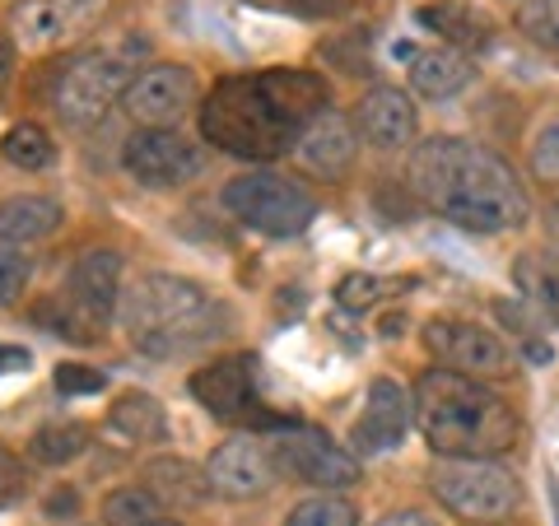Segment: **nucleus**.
<instances>
[{
  "label": "nucleus",
  "mask_w": 559,
  "mask_h": 526,
  "mask_svg": "<svg viewBox=\"0 0 559 526\" xmlns=\"http://www.w3.org/2000/svg\"><path fill=\"white\" fill-rule=\"evenodd\" d=\"M108 0H20L14 5V38L24 47H57L90 28Z\"/></svg>",
  "instance_id": "16"
},
{
  "label": "nucleus",
  "mask_w": 559,
  "mask_h": 526,
  "mask_svg": "<svg viewBox=\"0 0 559 526\" xmlns=\"http://www.w3.org/2000/svg\"><path fill=\"white\" fill-rule=\"evenodd\" d=\"M10 80H14V43L0 38V98L10 94Z\"/></svg>",
  "instance_id": "36"
},
{
  "label": "nucleus",
  "mask_w": 559,
  "mask_h": 526,
  "mask_svg": "<svg viewBox=\"0 0 559 526\" xmlns=\"http://www.w3.org/2000/svg\"><path fill=\"white\" fill-rule=\"evenodd\" d=\"M355 131L369 140L373 150H406L419 131L411 94L396 89V84H373V89L355 103Z\"/></svg>",
  "instance_id": "17"
},
{
  "label": "nucleus",
  "mask_w": 559,
  "mask_h": 526,
  "mask_svg": "<svg viewBox=\"0 0 559 526\" xmlns=\"http://www.w3.org/2000/svg\"><path fill=\"white\" fill-rule=\"evenodd\" d=\"M271 462L275 470H285L289 480H299L308 489H349L359 480L355 452H345L326 429L312 425H275L271 438Z\"/></svg>",
  "instance_id": "11"
},
{
  "label": "nucleus",
  "mask_w": 559,
  "mask_h": 526,
  "mask_svg": "<svg viewBox=\"0 0 559 526\" xmlns=\"http://www.w3.org/2000/svg\"><path fill=\"white\" fill-rule=\"evenodd\" d=\"M224 210L261 238H299L312 219H318V201L312 191L275 168H252L224 187Z\"/></svg>",
  "instance_id": "6"
},
{
  "label": "nucleus",
  "mask_w": 559,
  "mask_h": 526,
  "mask_svg": "<svg viewBox=\"0 0 559 526\" xmlns=\"http://www.w3.org/2000/svg\"><path fill=\"white\" fill-rule=\"evenodd\" d=\"M145 485L154 489V494H159V503H178V507H197V503H205V494H210L205 470H197V466L182 462V457H159V462H150Z\"/></svg>",
  "instance_id": "24"
},
{
  "label": "nucleus",
  "mask_w": 559,
  "mask_h": 526,
  "mask_svg": "<svg viewBox=\"0 0 559 526\" xmlns=\"http://www.w3.org/2000/svg\"><path fill=\"white\" fill-rule=\"evenodd\" d=\"M121 168L150 191H178L205 172V154L197 140H187L178 127L173 131H135L121 150Z\"/></svg>",
  "instance_id": "12"
},
{
  "label": "nucleus",
  "mask_w": 559,
  "mask_h": 526,
  "mask_svg": "<svg viewBox=\"0 0 559 526\" xmlns=\"http://www.w3.org/2000/svg\"><path fill=\"white\" fill-rule=\"evenodd\" d=\"M411 419H415V401L406 396V387L396 378H373L369 396H364V415L355 419V433H349V452L355 457L392 452L411 433Z\"/></svg>",
  "instance_id": "15"
},
{
  "label": "nucleus",
  "mask_w": 559,
  "mask_h": 526,
  "mask_svg": "<svg viewBox=\"0 0 559 526\" xmlns=\"http://www.w3.org/2000/svg\"><path fill=\"white\" fill-rule=\"evenodd\" d=\"M285 526H359V507L341 494H312L289 507Z\"/></svg>",
  "instance_id": "28"
},
{
  "label": "nucleus",
  "mask_w": 559,
  "mask_h": 526,
  "mask_svg": "<svg viewBox=\"0 0 559 526\" xmlns=\"http://www.w3.org/2000/svg\"><path fill=\"white\" fill-rule=\"evenodd\" d=\"M51 382H57L61 396H94L103 392V378L98 368H84V363H57V373H51Z\"/></svg>",
  "instance_id": "33"
},
{
  "label": "nucleus",
  "mask_w": 559,
  "mask_h": 526,
  "mask_svg": "<svg viewBox=\"0 0 559 526\" xmlns=\"http://www.w3.org/2000/svg\"><path fill=\"white\" fill-rule=\"evenodd\" d=\"M429 489L462 522H503L522 503V485L495 457H439L429 466Z\"/></svg>",
  "instance_id": "7"
},
{
  "label": "nucleus",
  "mask_w": 559,
  "mask_h": 526,
  "mask_svg": "<svg viewBox=\"0 0 559 526\" xmlns=\"http://www.w3.org/2000/svg\"><path fill=\"white\" fill-rule=\"evenodd\" d=\"M135 75L140 70H131V51H84L80 61L61 70L51 103L70 127H90V121L108 117L112 103L127 98Z\"/></svg>",
  "instance_id": "9"
},
{
  "label": "nucleus",
  "mask_w": 559,
  "mask_h": 526,
  "mask_svg": "<svg viewBox=\"0 0 559 526\" xmlns=\"http://www.w3.org/2000/svg\"><path fill=\"white\" fill-rule=\"evenodd\" d=\"M28 279H33V252L0 242V303H14L28 289Z\"/></svg>",
  "instance_id": "31"
},
{
  "label": "nucleus",
  "mask_w": 559,
  "mask_h": 526,
  "mask_svg": "<svg viewBox=\"0 0 559 526\" xmlns=\"http://www.w3.org/2000/svg\"><path fill=\"white\" fill-rule=\"evenodd\" d=\"M415 20L429 33H439L443 43H452V51H485L495 38V24L466 0H429V5H419Z\"/></svg>",
  "instance_id": "20"
},
{
  "label": "nucleus",
  "mask_w": 559,
  "mask_h": 526,
  "mask_svg": "<svg viewBox=\"0 0 559 526\" xmlns=\"http://www.w3.org/2000/svg\"><path fill=\"white\" fill-rule=\"evenodd\" d=\"M84 447H90V429H84V425H70V419H51V425H43L38 433L28 438V457L43 462V466H66V462H75Z\"/></svg>",
  "instance_id": "26"
},
{
  "label": "nucleus",
  "mask_w": 559,
  "mask_h": 526,
  "mask_svg": "<svg viewBox=\"0 0 559 526\" xmlns=\"http://www.w3.org/2000/svg\"><path fill=\"white\" fill-rule=\"evenodd\" d=\"M550 224H555V238H559V210H555V215H550Z\"/></svg>",
  "instance_id": "38"
},
{
  "label": "nucleus",
  "mask_w": 559,
  "mask_h": 526,
  "mask_svg": "<svg viewBox=\"0 0 559 526\" xmlns=\"http://www.w3.org/2000/svg\"><path fill=\"white\" fill-rule=\"evenodd\" d=\"M331 108V89L318 70L275 65L257 75H229L201 103V135L219 154L271 164L299 145L312 117Z\"/></svg>",
  "instance_id": "1"
},
{
  "label": "nucleus",
  "mask_w": 559,
  "mask_h": 526,
  "mask_svg": "<svg viewBox=\"0 0 559 526\" xmlns=\"http://www.w3.org/2000/svg\"><path fill=\"white\" fill-rule=\"evenodd\" d=\"M205 480H210V494L242 503V499H261L266 489L275 485V462H271V447L252 433H234L210 452L205 462Z\"/></svg>",
  "instance_id": "14"
},
{
  "label": "nucleus",
  "mask_w": 559,
  "mask_h": 526,
  "mask_svg": "<svg viewBox=\"0 0 559 526\" xmlns=\"http://www.w3.org/2000/svg\"><path fill=\"white\" fill-rule=\"evenodd\" d=\"M378 526H439V522H433L425 507H396V513H388Z\"/></svg>",
  "instance_id": "35"
},
{
  "label": "nucleus",
  "mask_w": 559,
  "mask_h": 526,
  "mask_svg": "<svg viewBox=\"0 0 559 526\" xmlns=\"http://www.w3.org/2000/svg\"><path fill=\"white\" fill-rule=\"evenodd\" d=\"M108 429L121 438V443H135V447L164 443L168 438V415L150 392H127V396H117V406L108 410Z\"/></svg>",
  "instance_id": "23"
},
{
  "label": "nucleus",
  "mask_w": 559,
  "mask_h": 526,
  "mask_svg": "<svg viewBox=\"0 0 559 526\" xmlns=\"http://www.w3.org/2000/svg\"><path fill=\"white\" fill-rule=\"evenodd\" d=\"M159 507L164 503L150 485H121L103 499V526H150V522L164 517Z\"/></svg>",
  "instance_id": "27"
},
{
  "label": "nucleus",
  "mask_w": 559,
  "mask_h": 526,
  "mask_svg": "<svg viewBox=\"0 0 559 526\" xmlns=\"http://www.w3.org/2000/svg\"><path fill=\"white\" fill-rule=\"evenodd\" d=\"M415 419L439 457H499L518 443V410L485 382L429 368L415 382Z\"/></svg>",
  "instance_id": "4"
},
{
  "label": "nucleus",
  "mask_w": 559,
  "mask_h": 526,
  "mask_svg": "<svg viewBox=\"0 0 559 526\" xmlns=\"http://www.w3.org/2000/svg\"><path fill=\"white\" fill-rule=\"evenodd\" d=\"M197 98H201L197 75L178 61H164V65L140 70L131 80L127 98H121V108H127V117L140 131H173L191 108H197Z\"/></svg>",
  "instance_id": "13"
},
{
  "label": "nucleus",
  "mask_w": 559,
  "mask_h": 526,
  "mask_svg": "<svg viewBox=\"0 0 559 526\" xmlns=\"http://www.w3.org/2000/svg\"><path fill=\"white\" fill-rule=\"evenodd\" d=\"M396 289H401V285H392V279L355 271V275H345L341 285H336V303H341V308H349V312H369L373 303H382V298L396 294Z\"/></svg>",
  "instance_id": "30"
},
{
  "label": "nucleus",
  "mask_w": 559,
  "mask_h": 526,
  "mask_svg": "<svg viewBox=\"0 0 559 526\" xmlns=\"http://www.w3.org/2000/svg\"><path fill=\"white\" fill-rule=\"evenodd\" d=\"M285 5L299 14V20H331L341 10V0H285Z\"/></svg>",
  "instance_id": "34"
},
{
  "label": "nucleus",
  "mask_w": 559,
  "mask_h": 526,
  "mask_svg": "<svg viewBox=\"0 0 559 526\" xmlns=\"http://www.w3.org/2000/svg\"><path fill=\"white\" fill-rule=\"evenodd\" d=\"M0 159L10 168H24V172H47L57 164V145H51V135L43 127H33V121H20V127H10L0 135Z\"/></svg>",
  "instance_id": "25"
},
{
  "label": "nucleus",
  "mask_w": 559,
  "mask_h": 526,
  "mask_svg": "<svg viewBox=\"0 0 559 526\" xmlns=\"http://www.w3.org/2000/svg\"><path fill=\"white\" fill-rule=\"evenodd\" d=\"M476 80V65L466 61V51H452V47H429L411 61V89L429 103H443V98H457L462 89H471Z\"/></svg>",
  "instance_id": "21"
},
{
  "label": "nucleus",
  "mask_w": 559,
  "mask_h": 526,
  "mask_svg": "<svg viewBox=\"0 0 559 526\" xmlns=\"http://www.w3.org/2000/svg\"><path fill=\"white\" fill-rule=\"evenodd\" d=\"M425 349L439 368L462 373V378H476V382L509 378L518 368L509 336H499V331H489L480 322H466V318H433L425 326Z\"/></svg>",
  "instance_id": "10"
},
{
  "label": "nucleus",
  "mask_w": 559,
  "mask_h": 526,
  "mask_svg": "<svg viewBox=\"0 0 559 526\" xmlns=\"http://www.w3.org/2000/svg\"><path fill=\"white\" fill-rule=\"evenodd\" d=\"M294 154H299V164L312 172V178L341 182L345 172L355 168V121L326 108L322 117H312L308 127H304Z\"/></svg>",
  "instance_id": "18"
},
{
  "label": "nucleus",
  "mask_w": 559,
  "mask_h": 526,
  "mask_svg": "<svg viewBox=\"0 0 559 526\" xmlns=\"http://www.w3.org/2000/svg\"><path fill=\"white\" fill-rule=\"evenodd\" d=\"M532 168L540 182H559V117H550L532 140Z\"/></svg>",
  "instance_id": "32"
},
{
  "label": "nucleus",
  "mask_w": 559,
  "mask_h": 526,
  "mask_svg": "<svg viewBox=\"0 0 559 526\" xmlns=\"http://www.w3.org/2000/svg\"><path fill=\"white\" fill-rule=\"evenodd\" d=\"M0 499H5V485H0Z\"/></svg>",
  "instance_id": "39"
},
{
  "label": "nucleus",
  "mask_w": 559,
  "mask_h": 526,
  "mask_svg": "<svg viewBox=\"0 0 559 526\" xmlns=\"http://www.w3.org/2000/svg\"><path fill=\"white\" fill-rule=\"evenodd\" d=\"M513 285L522 303L536 312V322L559 326V256L550 252H522L513 261Z\"/></svg>",
  "instance_id": "22"
},
{
  "label": "nucleus",
  "mask_w": 559,
  "mask_h": 526,
  "mask_svg": "<svg viewBox=\"0 0 559 526\" xmlns=\"http://www.w3.org/2000/svg\"><path fill=\"white\" fill-rule=\"evenodd\" d=\"M187 392L210 419H219V425H238V429L285 425V419H275L266 410V401H261V373H257L252 355H219V359L201 363L197 373H191Z\"/></svg>",
  "instance_id": "8"
},
{
  "label": "nucleus",
  "mask_w": 559,
  "mask_h": 526,
  "mask_svg": "<svg viewBox=\"0 0 559 526\" xmlns=\"http://www.w3.org/2000/svg\"><path fill=\"white\" fill-rule=\"evenodd\" d=\"M406 178L433 215L471 234H513L532 219V201L518 172L476 140L429 135L425 145H415Z\"/></svg>",
  "instance_id": "2"
},
{
  "label": "nucleus",
  "mask_w": 559,
  "mask_h": 526,
  "mask_svg": "<svg viewBox=\"0 0 559 526\" xmlns=\"http://www.w3.org/2000/svg\"><path fill=\"white\" fill-rule=\"evenodd\" d=\"M518 28L527 33L536 47H546L559 57V0H527L518 10Z\"/></svg>",
  "instance_id": "29"
},
{
  "label": "nucleus",
  "mask_w": 559,
  "mask_h": 526,
  "mask_svg": "<svg viewBox=\"0 0 559 526\" xmlns=\"http://www.w3.org/2000/svg\"><path fill=\"white\" fill-rule=\"evenodd\" d=\"M61 219H66V210L57 196H43V191L10 196V201H0V242H10V248H38L43 238L61 229Z\"/></svg>",
  "instance_id": "19"
},
{
  "label": "nucleus",
  "mask_w": 559,
  "mask_h": 526,
  "mask_svg": "<svg viewBox=\"0 0 559 526\" xmlns=\"http://www.w3.org/2000/svg\"><path fill=\"white\" fill-rule=\"evenodd\" d=\"M117 308H121V252L94 248L66 271L61 298L57 294L43 298L38 322L66 340L90 345L103 326L117 322Z\"/></svg>",
  "instance_id": "5"
},
{
  "label": "nucleus",
  "mask_w": 559,
  "mask_h": 526,
  "mask_svg": "<svg viewBox=\"0 0 559 526\" xmlns=\"http://www.w3.org/2000/svg\"><path fill=\"white\" fill-rule=\"evenodd\" d=\"M117 326L145 359L178 363L215 345L229 331V318L201 285L168 271H145L131 279V289H121Z\"/></svg>",
  "instance_id": "3"
},
{
  "label": "nucleus",
  "mask_w": 559,
  "mask_h": 526,
  "mask_svg": "<svg viewBox=\"0 0 559 526\" xmlns=\"http://www.w3.org/2000/svg\"><path fill=\"white\" fill-rule=\"evenodd\" d=\"M150 526H182L178 517H159V522H150Z\"/></svg>",
  "instance_id": "37"
}]
</instances>
